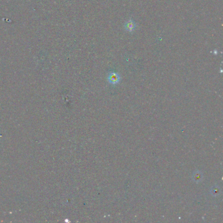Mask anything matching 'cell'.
I'll return each mask as SVG.
<instances>
[{
	"instance_id": "obj_1",
	"label": "cell",
	"mask_w": 223,
	"mask_h": 223,
	"mask_svg": "<svg viewBox=\"0 0 223 223\" xmlns=\"http://www.w3.org/2000/svg\"><path fill=\"white\" fill-rule=\"evenodd\" d=\"M120 79V77L118 73H115V72H111L109 74L108 76V81L110 83L113 85L117 84L119 82Z\"/></svg>"
},
{
	"instance_id": "obj_2",
	"label": "cell",
	"mask_w": 223,
	"mask_h": 223,
	"mask_svg": "<svg viewBox=\"0 0 223 223\" xmlns=\"http://www.w3.org/2000/svg\"><path fill=\"white\" fill-rule=\"evenodd\" d=\"M124 26V28L126 29V31H130V32H132L135 30V29H136V24L132 19H130L127 22H125Z\"/></svg>"
}]
</instances>
